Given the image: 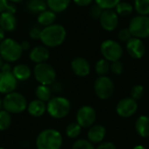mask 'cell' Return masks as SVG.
<instances>
[{"label": "cell", "instance_id": "cell-1", "mask_svg": "<svg viewBox=\"0 0 149 149\" xmlns=\"http://www.w3.org/2000/svg\"><path fill=\"white\" fill-rule=\"evenodd\" d=\"M65 38V28L59 24H53L42 29L40 40L47 48H54L62 45Z\"/></svg>", "mask_w": 149, "mask_h": 149}, {"label": "cell", "instance_id": "cell-2", "mask_svg": "<svg viewBox=\"0 0 149 149\" xmlns=\"http://www.w3.org/2000/svg\"><path fill=\"white\" fill-rule=\"evenodd\" d=\"M63 143L61 134L52 128L41 131L36 139L37 149H60Z\"/></svg>", "mask_w": 149, "mask_h": 149}, {"label": "cell", "instance_id": "cell-3", "mask_svg": "<svg viewBox=\"0 0 149 149\" xmlns=\"http://www.w3.org/2000/svg\"><path fill=\"white\" fill-rule=\"evenodd\" d=\"M27 100L25 97L17 92L5 94L3 100V109L10 114L21 113L27 109Z\"/></svg>", "mask_w": 149, "mask_h": 149}, {"label": "cell", "instance_id": "cell-4", "mask_svg": "<svg viewBox=\"0 0 149 149\" xmlns=\"http://www.w3.org/2000/svg\"><path fill=\"white\" fill-rule=\"evenodd\" d=\"M23 52L20 43L13 38H6L0 43V56L6 62L17 61L21 58Z\"/></svg>", "mask_w": 149, "mask_h": 149}, {"label": "cell", "instance_id": "cell-5", "mask_svg": "<svg viewBox=\"0 0 149 149\" xmlns=\"http://www.w3.org/2000/svg\"><path fill=\"white\" fill-rule=\"evenodd\" d=\"M71 103L65 97H53L46 104V112L54 119H63L70 113Z\"/></svg>", "mask_w": 149, "mask_h": 149}, {"label": "cell", "instance_id": "cell-6", "mask_svg": "<svg viewBox=\"0 0 149 149\" xmlns=\"http://www.w3.org/2000/svg\"><path fill=\"white\" fill-rule=\"evenodd\" d=\"M128 29L134 38L141 39L149 38V16L136 15L128 24Z\"/></svg>", "mask_w": 149, "mask_h": 149}, {"label": "cell", "instance_id": "cell-7", "mask_svg": "<svg viewBox=\"0 0 149 149\" xmlns=\"http://www.w3.org/2000/svg\"><path fill=\"white\" fill-rule=\"evenodd\" d=\"M33 74L39 85L51 86L56 80L55 69L46 62L36 64L33 69Z\"/></svg>", "mask_w": 149, "mask_h": 149}, {"label": "cell", "instance_id": "cell-8", "mask_svg": "<svg viewBox=\"0 0 149 149\" xmlns=\"http://www.w3.org/2000/svg\"><path fill=\"white\" fill-rule=\"evenodd\" d=\"M100 52L103 58L109 62L120 60L123 54V49L121 45L115 40L107 39L100 45Z\"/></svg>", "mask_w": 149, "mask_h": 149}, {"label": "cell", "instance_id": "cell-9", "mask_svg": "<svg viewBox=\"0 0 149 149\" xmlns=\"http://www.w3.org/2000/svg\"><path fill=\"white\" fill-rule=\"evenodd\" d=\"M94 91L100 99L107 100L113 93V82L107 76H100L94 82Z\"/></svg>", "mask_w": 149, "mask_h": 149}, {"label": "cell", "instance_id": "cell-10", "mask_svg": "<svg viewBox=\"0 0 149 149\" xmlns=\"http://www.w3.org/2000/svg\"><path fill=\"white\" fill-rule=\"evenodd\" d=\"M76 120L81 127H89L96 120L95 110L90 106H83L78 110Z\"/></svg>", "mask_w": 149, "mask_h": 149}, {"label": "cell", "instance_id": "cell-11", "mask_svg": "<svg viewBox=\"0 0 149 149\" xmlns=\"http://www.w3.org/2000/svg\"><path fill=\"white\" fill-rule=\"evenodd\" d=\"M100 26L107 31H114L119 24V16L113 10H104L100 17Z\"/></svg>", "mask_w": 149, "mask_h": 149}, {"label": "cell", "instance_id": "cell-12", "mask_svg": "<svg viewBox=\"0 0 149 149\" xmlns=\"http://www.w3.org/2000/svg\"><path fill=\"white\" fill-rule=\"evenodd\" d=\"M138 109V105L136 100L132 98H126L121 100L116 107L117 113L124 118H128L133 116Z\"/></svg>", "mask_w": 149, "mask_h": 149}, {"label": "cell", "instance_id": "cell-13", "mask_svg": "<svg viewBox=\"0 0 149 149\" xmlns=\"http://www.w3.org/2000/svg\"><path fill=\"white\" fill-rule=\"evenodd\" d=\"M126 47L128 54L136 59L141 58L146 52V47L142 39L138 38L133 37L126 43Z\"/></svg>", "mask_w": 149, "mask_h": 149}, {"label": "cell", "instance_id": "cell-14", "mask_svg": "<svg viewBox=\"0 0 149 149\" xmlns=\"http://www.w3.org/2000/svg\"><path fill=\"white\" fill-rule=\"evenodd\" d=\"M17 80L12 72H0V93L7 94L16 90Z\"/></svg>", "mask_w": 149, "mask_h": 149}, {"label": "cell", "instance_id": "cell-15", "mask_svg": "<svg viewBox=\"0 0 149 149\" xmlns=\"http://www.w3.org/2000/svg\"><path fill=\"white\" fill-rule=\"evenodd\" d=\"M71 68L74 74L79 77H86L90 73L91 66L89 62L81 57L75 58L71 62Z\"/></svg>", "mask_w": 149, "mask_h": 149}, {"label": "cell", "instance_id": "cell-16", "mask_svg": "<svg viewBox=\"0 0 149 149\" xmlns=\"http://www.w3.org/2000/svg\"><path fill=\"white\" fill-rule=\"evenodd\" d=\"M50 57V52L45 45H38L32 48L30 52L29 58L35 64L45 63Z\"/></svg>", "mask_w": 149, "mask_h": 149}, {"label": "cell", "instance_id": "cell-17", "mask_svg": "<svg viewBox=\"0 0 149 149\" xmlns=\"http://www.w3.org/2000/svg\"><path fill=\"white\" fill-rule=\"evenodd\" d=\"M0 27L4 31H12L17 27V18L13 12L4 11L0 13Z\"/></svg>", "mask_w": 149, "mask_h": 149}, {"label": "cell", "instance_id": "cell-18", "mask_svg": "<svg viewBox=\"0 0 149 149\" xmlns=\"http://www.w3.org/2000/svg\"><path fill=\"white\" fill-rule=\"evenodd\" d=\"M28 113L35 118L41 117L46 112V104L44 101H41L38 99L31 100L27 106Z\"/></svg>", "mask_w": 149, "mask_h": 149}, {"label": "cell", "instance_id": "cell-19", "mask_svg": "<svg viewBox=\"0 0 149 149\" xmlns=\"http://www.w3.org/2000/svg\"><path fill=\"white\" fill-rule=\"evenodd\" d=\"M106 133H107L106 128L103 126H100V125L93 126L91 127L87 134L88 141L92 143L101 142L105 138Z\"/></svg>", "mask_w": 149, "mask_h": 149}, {"label": "cell", "instance_id": "cell-20", "mask_svg": "<svg viewBox=\"0 0 149 149\" xmlns=\"http://www.w3.org/2000/svg\"><path fill=\"white\" fill-rule=\"evenodd\" d=\"M12 73L17 81H25L31 76V70L25 64H18L12 68Z\"/></svg>", "mask_w": 149, "mask_h": 149}, {"label": "cell", "instance_id": "cell-21", "mask_svg": "<svg viewBox=\"0 0 149 149\" xmlns=\"http://www.w3.org/2000/svg\"><path fill=\"white\" fill-rule=\"evenodd\" d=\"M135 129L140 136L143 138L149 137V117L140 116L136 120Z\"/></svg>", "mask_w": 149, "mask_h": 149}, {"label": "cell", "instance_id": "cell-22", "mask_svg": "<svg viewBox=\"0 0 149 149\" xmlns=\"http://www.w3.org/2000/svg\"><path fill=\"white\" fill-rule=\"evenodd\" d=\"M57 16L56 13L51 10H45L38 15V23L42 26H49L54 24Z\"/></svg>", "mask_w": 149, "mask_h": 149}, {"label": "cell", "instance_id": "cell-23", "mask_svg": "<svg viewBox=\"0 0 149 149\" xmlns=\"http://www.w3.org/2000/svg\"><path fill=\"white\" fill-rule=\"evenodd\" d=\"M70 3L71 0H46L47 7L55 13H60L65 10Z\"/></svg>", "mask_w": 149, "mask_h": 149}, {"label": "cell", "instance_id": "cell-24", "mask_svg": "<svg viewBox=\"0 0 149 149\" xmlns=\"http://www.w3.org/2000/svg\"><path fill=\"white\" fill-rule=\"evenodd\" d=\"M27 10L33 14H39L47 10L46 0H29L26 4Z\"/></svg>", "mask_w": 149, "mask_h": 149}, {"label": "cell", "instance_id": "cell-25", "mask_svg": "<svg viewBox=\"0 0 149 149\" xmlns=\"http://www.w3.org/2000/svg\"><path fill=\"white\" fill-rule=\"evenodd\" d=\"M35 93L37 99L44 102H48L52 99V89L49 86H45V85L38 86Z\"/></svg>", "mask_w": 149, "mask_h": 149}, {"label": "cell", "instance_id": "cell-26", "mask_svg": "<svg viewBox=\"0 0 149 149\" xmlns=\"http://www.w3.org/2000/svg\"><path fill=\"white\" fill-rule=\"evenodd\" d=\"M114 10L116 11L118 16L127 17L133 13V11L134 10V5H132L130 3L125 2V1H120L117 4V6L114 8Z\"/></svg>", "mask_w": 149, "mask_h": 149}, {"label": "cell", "instance_id": "cell-27", "mask_svg": "<svg viewBox=\"0 0 149 149\" xmlns=\"http://www.w3.org/2000/svg\"><path fill=\"white\" fill-rule=\"evenodd\" d=\"M134 8L137 15L149 16V0H134Z\"/></svg>", "mask_w": 149, "mask_h": 149}, {"label": "cell", "instance_id": "cell-28", "mask_svg": "<svg viewBox=\"0 0 149 149\" xmlns=\"http://www.w3.org/2000/svg\"><path fill=\"white\" fill-rule=\"evenodd\" d=\"M11 125V114L2 109L0 111V131L7 130Z\"/></svg>", "mask_w": 149, "mask_h": 149}, {"label": "cell", "instance_id": "cell-29", "mask_svg": "<svg viewBox=\"0 0 149 149\" xmlns=\"http://www.w3.org/2000/svg\"><path fill=\"white\" fill-rule=\"evenodd\" d=\"M110 63L105 58H101L98 60L95 65V71L100 76H106V74L110 70Z\"/></svg>", "mask_w": 149, "mask_h": 149}, {"label": "cell", "instance_id": "cell-30", "mask_svg": "<svg viewBox=\"0 0 149 149\" xmlns=\"http://www.w3.org/2000/svg\"><path fill=\"white\" fill-rule=\"evenodd\" d=\"M81 132V127L77 123V122H72L70 123L65 129V134L66 135L71 138V139H75L77 138Z\"/></svg>", "mask_w": 149, "mask_h": 149}, {"label": "cell", "instance_id": "cell-31", "mask_svg": "<svg viewBox=\"0 0 149 149\" xmlns=\"http://www.w3.org/2000/svg\"><path fill=\"white\" fill-rule=\"evenodd\" d=\"M103 10H113L120 0H93Z\"/></svg>", "mask_w": 149, "mask_h": 149}, {"label": "cell", "instance_id": "cell-32", "mask_svg": "<svg viewBox=\"0 0 149 149\" xmlns=\"http://www.w3.org/2000/svg\"><path fill=\"white\" fill-rule=\"evenodd\" d=\"M72 149H95L93 148V145L92 144V142H90L89 141L86 140H78L76 141L72 147Z\"/></svg>", "mask_w": 149, "mask_h": 149}, {"label": "cell", "instance_id": "cell-33", "mask_svg": "<svg viewBox=\"0 0 149 149\" xmlns=\"http://www.w3.org/2000/svg\"><path fill=\"white\" fill-rule=\"evenodd\" d=\"M17 10V8L15 5L12 4L9 0H0V13H3L4 11H10L15 13Z\"/></svg>", "mask_w": 149, "mask_h": 149}, {"label": "cell", "instance_id": "cell-34", "mask_svg": "<svg viewBox=\"0 0 149 149\" xmlns=\"http://www.w3.org/2000/svg\"><path fill=\"white\" fill-rule=\"evenodd\" d=\"M143 93H144V87L141 85H136L131 90V97L134 100H138L141 99Z\"/></svg>", "mask_w": 149, "mask_h": 149}, {"label": "cell", "instance_id": "cell-35", "mask_svg": "<svg viewBox=\"0 0 149 149\" xmlns=\"http://www.w3.org/2000/svg\"><path fill=\"white\" fill-rule=\"evenodd\" d=\"M91 7H90V10H89V14H90V16L93 17V18H95V19H100V16H101V14H102V12H103V9L101 8V7H100L97 3H92L91 5H90Z\"/></svg>", "mask_w": 149, "mask_h": 149}, {"label": "cell", "instance_id": "cell-36", "mask_svg": "<svg viewBox=\"0 0 149 149\" xmlns=\"http://www.w3.org/2000/svg\"><path fill=\"white\" fill-rule=\"evenodd\" d=\"M118 38H119L120 41L127 43L128 40H130L133 38V36H132V33L127 27V28H123L120 31V32L118 34Z\"/></svg>", "mask_w": 149, "mask_h": 149}, {"label": "cell", "instance_id": "cell-37", "mask_svg": "<svg viewBox=\"0 0 149 149\" xmlns=\"http://www.w3.org/2000/svg\"><path fill=\"white\" fill-rule=\"evenodd\" d=\"M110 70H111L114 74L120 75V74H121L122 72H123V65H122V63H121L120 60L111 62Z\"/></svg>", "mask_w": 149, "mask_h": 149}, {"label": "cell", "instance_id": "cell-38", "mask_svg": "<svg viewBox=\"0 0 149 149\" xmlns=\"http://www.w3.org/2000/svg\"><path fill=\"white\" fill-rule=\"evenodd\" d=\"M41 31H42V29H40L38 27L31 28L30 30V32H29V35H30L31 38H32V39H40Z\"/></svg>", "mask_w": 149, "mask_h": 149}, {"label": "cell", "instance_id": "cell-39", "mask_svg": "<svg viewBox=\"0 0 149 149\" xmlns=\"http://www.w3.org/2000/svg\"><path fill=\"white\" fill-rule=\"evenodd\" d=\"M73 3L79 6V7H86V6H89L93 3V0H72Z\"/></svg>", "mask_w": 149, "mask_h": 149}, {"label": "cell", "instance_id": "cell-40", "mask_svg": "<svg viewBox=\"0 0 149 149\" xmlns=\"http://www.w3.org/2000/svg\"><path fill=\"white\" fill-rule=\"evenodd\" d=\"M97 149H116V147L112 142H104V143H101L97 148Z\"/></svg>", "mask_w": 149, "mask_h": 149}, {"label": "cell", "instance_id": "cell-41", "mask_svg": "<svg viewBox=\"0 0 149 149\" xmlns=\"http://www.w3.org/2000/svg\"><path fill=\"white\" fill-rule=\"evenodd\" d=\"M0 72H12V67H11L10 64L9 62L3 63Z\"/></svg>", "mask_w": 149, "mask_h": 149}, {"label": "cell", "instance_id": "cell-42", "mask_svg": "<svg viewBox=\"0 0 149 149\" xmlns=\"http://www.w3.org/2000/svg\"><path fill=\"white\" fill-rule=\"evenodd\" d=\"M51 86H52L51 89H52V90H53V91H55V92H59V91L61 90L60 84H58V83L54 82V83H53L52 85H51Z\"/></svg>", "mask_w": 149, "mask_h": 149}, {"label": "cell", "instance_id": "cell-43", "mask_svg": "<svg viewBox=\"0 0 149 149\" xmlns=\"http://www.w3.org/2000/svg\"><path fill=\"white\" fill-rule=\"evenodd\" d=\"M20 45H21V47H22V49H23V51H26V50H29V48H30V43L28 42V41H23L22 43H20Z\"/></svg>", "mask_w": 149, "mask_h": 149}, {"label": "cell", "instance_id": "cell-44", "mask_svg": "<svg viewBox=\"0 0 149 149\" xmlns=\"http://www.w3.org/2000/svg\"><path fill=\"white\" fill-rule=\"evenodd\" d=\"M4 32H5V31L0 27V43L5 38V37H4V36H5V35H4Z\"/></svg>", "mask_w": 149, "mask_h": 149}, {"label": "cell", "instance_id": "cell-45", "mask_svg": "<svg viewBox=\"0 0 149 149\" xmlns=\"http://www.w3.org/2000/svg\"><path fill=\"white\" fill-rule=\"evenodd\" d=\"M10 3H20V2H22L23 0H9Z\"/></svg>", "mask_w": 149, "mask_h": 149}, {"label": "cell", "instance_id": "cell-46", "mask_svg": "<svg viewBox=\"0 0 149 149\" xmlns=\"http://www.w3.org/2000/svg\"><path fill=\"white\" fill-rule=\"evenodd\" d=\"M3 58H2V57L0 56V71H1V68H2V65H3Z\"/></svg>", "mask_w": 149, "mask_h": 149}, {"label": "cell", "instance_id": "cell-47", "mask_svg": "<svg viewBox=\"0 0 149 149\" xmlns=\"http://www.w3.org/2000/svg\"><path fill=\"white\" fill-rule=\"evenodd\" d=\"M134 149H146L143 146H136L135 148H134Z\"/></svg>", "mask_w": 149, "mask_h": 149}, {"label": "cell", "instance_id": "cell-48", "mask_svg": "<svg viewBox=\"0 0 149 149\" xmlns=\"http://www.w3.org/2000/svg\"><path fill=\"white\" fill-rule=\"evenodd\" d=\"M3 109V100L0 99V111Z\"/></svg>", "mask_w": 149, "mask_h": 149}, {"label": "cell", "instance_id": "cell-49", "mask_svg": "<svg viewBox=\"0 0 149 149\" xmlns=\"http://www.w3.org/2000/svg\"><path fill=\"white\" fill-rule=\"evenodd\" d=\"M0 149H6V148H3V147H0Z\"/></svg>", "mask_w": 149, "mask_h": 149}]
</instances>
